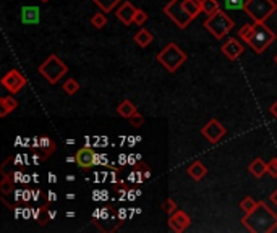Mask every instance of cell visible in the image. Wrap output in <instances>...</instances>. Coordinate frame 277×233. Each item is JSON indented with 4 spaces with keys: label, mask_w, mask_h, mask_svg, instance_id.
I'll list each match as a JSON object with an SVG mask.
<instances>
[{
    "label": "cell",
    "mask_w": 277,
    "mask_h": 233,
    "mask_svg": "<svg viewBox=\"0 0 277 233\" xmlns=\"http://www.w3.org/2000/svg\"><path fill=\"white\" fill-rule=\"evenodd\" d=\"M41 20V13L38 6L26 5L22 8V23L23 24H36Z\"/></svg>",
    "instance_id": "5bb4252c"
},
{
    "label": "cell",
    "mask_w": 277,
    "mask_h": 233,
    "mask_svg": "<svg viewBox=\"0 0 277 233\" xmlns=\"http://www.w3.org/2000/svg\"><path fill=\"white\" fill-rule=\"evenodd\" d=\"M130 125L131 126H135V128H140V126H143V123H144V118H143V115H140V114H135V115H131L130 116Z\"/></svg>",
    "instance_id": "4dcf8cb0"
},
{
    "label": "cell",
    "mask_w": 277,
    "mask_h": 233,
    "mask_svg": "<svg viewBox=\"0 0 277 233\" xmlns=\"http://www.w3.org/2000/svg\"><path fill=\"white\" fill-rule=\"evenodd\" d=\"M133 40L135 42L140 46V47H143V49H146V47L154 40V38H152V34L146 30V28H141L140 31H138L135 36H133Z\"/></svg>",
    "instance_id": "d6986e66"
},
{
    "label": "cell",
    "mask_w": 277,
    "mask_h": 233,
    "mask_svg": "<svg viewBox=\"0 0 277 233\" xmlns=\"http://www.w3.org/2000/svg\"><path fill=\"white\" fill-rule=\"evenodd\" d=\"M220 8L217 0H203V13L207 16L214 15L217 10Z\"/></svg>",
    "instance_id": "7402d4cb"
},
{
    "label": "cell",
    "mask_w": 277,
    "mask_h": 233,
    "mask_svg": "<svg viewBox=\"0 0 277 233\" xmlns=\"http://www.w3.org/2000/svg\"><path fill=\"white\" fill-rule=\"evenodd\" d=\"M148 13L144 12V10H141V8H138L136 10V15H135V24H138V26H143L144 23L148 22Z\"/></svg>",
    "instance_id": "f1b7e54d"
},
{
    "label": "cell",
    "mask_w": 277,
    "mask_h": 233,
    "mask_svg": "<svg viewBox=\"0 0 277 233\" xmlns=\"http://www.w3.org/2000/svg\"><path fill=\"white\" fill-rule=\"evenodd\" d=\"M18 107V100L13 96H4L0 99V116H7L10 112H13Z\"/></svg>",
    "instance_id": "e0dca14e"
},
{
    "label": "cell",
    "mask_w": 277,
    "mask_h": 233,
    "mask_svg": "<svg viewBox=\"0 0 277 233\" xmlns=\"http://www.w3.org/2000/svg\"><path fill=\"white\" fill-rule=\"evenodd\" d=\"M269 201L277 206V190H274L272 193H271V196H269Z\"/></svg>",
    "instance_id": "d6a6232c"
},
{
    "label": "cell",
    "mask_w": 277,
    "mask_h": 233,
    "mask_svg": "<svg viewBox=\"0 0 277 233\" xmlns=\"http://www.w3.org/2000/svg\"><path fill=\"white\" fill-rule=\"evenodd\" d=\"M243 10L253 22L266 23V20L275 13L277 4L275 0H246Z\"/></svg>",
    "instance_id": "5b68a950"
},
{
    "label": "cell",
    "mask_w": 277,
    "mask_h": 233,
    "mask_svg": "<svg viewBox=\"0 0 277 233\" xmlns=\"http://www.w3.org/2000/svg\"><path fill=\"white\" fill-rule=\"evenodd\" d=\"M269 110H271V114L275 116V118H277V100L274 102V104L271 106V108H269Z\"/></svg>",
    "instance_id": "836d02e7"
},
{
    "label": "cell",
    "mask_w": 277,
    "mask_h": 233,
    "mask_svg": "<svg viewBox=\"0 0 277 233\" xmlns=\"http://www.w3.org/2000/svg\"><path fill=\"white\" fill-rule=\"evenodd\" d=\"M251 31H253V24H243V26L240 28V31H238V38L246 42V39L250 38Z\"/></svg>",
    "instance_id": "f546056e"
},
{
    "label": "cell",
    "mask_w": 277,
    "mask_h": 233,
    "mask_svg": "<svg viewBox=\"0 0 277 233\" xmlns=\"http://www.w3.org/2000/svg\"><path fill=\"white\" fill-rule=\"evenodd\" d=\"M275 2H277V0H275Z\"/></svg>",
    "instance_id": "8d00e7d4"
},
{
    "label": "cell",
    "mask_w": 277,
    "mask_h": 233,
    "mask_svg": "<svg viewBox=\"0 0 277 233\" xmlns=\"http://www.w3.org/2000/svg\"><path fill=\"white\" fill-rule=\"evenodd\" d=\"M241 225L251 233H272L277 230V214L264 201H259L250 214L241 218Z\"/></svg>",
    "instance_id": "6da1fadb"
},
{
    "label": "cell",
    "mask_w": 277,
    "mask_h": 233,
    "mask_svg": "<svg viewBox=\"0 0 277 233\" xmlns=\"http://www.w3.org/2000/svg\"><path fill=\"white\" fill-rule=\"evenodd\" d=\"M233 26H235V22L220 8L214 13V15L207 16L206 22H204V28L219 40L224 39L227 34L233 30Z\"/></svg>",
    "instance_id": "277c9868"
},
{
    "label": "cell",
    "mask_w": 277,
    "mask_h": 233,
    "mask_svg": "<svg viewBox=\"0 0 277 233\" xmlns=\"http://www.w3.org/2000/svg\"><path fill=\"white\" fill-rule=\"evenodd\" d=\"M164 13L167 15L172 22H174L180 30H185L193 18L185 8V0H170V2L164 6Z\"/></svg>",
    "instance_id": "52a82bcc"
},
{
    "label": "cell",
    "mask_w": 277,
    "mask_h": 233,
    "mask_svg": "<svg viewBox=\"0 0 277 233\" xmlns=\"http://www.w3.org/2000/svg\"><path fill=\"white\" fill-rule=\"evenodd\" d=\"M274 62H275V65H277V54H275V57H274Z\"/></svg>",
    "instance_id": "e575fe53"
},
{
    "label": "cell",
    "mask_w": 277,
    "mask_h": 233,
    "mask_svg": "<svg viewBox=\"0 0 277 233\" xmlns=\"http://www.w3.org/2000/svg\"><path fill=\"white\" fill-rule=\"evenodd\" d=\"M0 191H2L5 196H9L10 193H13V182H12V178L7 175V174L4 176L2 183H0Z\"/></svg>",
    "instance_id": "4316f807"
},
{
    "label": "cell",
    "mask_w": 277,
    "mask_h": 233,
    "mask_svg": "<svg viewBox=\"0 0 277 233\" xmlns=\"http://www.w3.org/2000/svg\"><path fill=\"white\" fill-rule=\"evenodd\" d=\"M2 86H4L9 92L17 94V92H20V91H22V89L26 86V78L22 74V72L17 70V68H13V70L7 72V73L4 74V78H2Z\"/></svg>",
    "instance_id": "ba28073f"
},
{
    "label": "cell",
    "mask_w": 277,
    "mask_h": 233,
    "mask_svg": "<svg viewBox=\"0 0 277 233\" xmlns=\"http://www.w3.org/2000/svg\"><path fill=\"white\" fill-rule=\"evenodd\" d=\"M246 0H224L227 10H243Z\"/></svg>",
    "instance_id": "83f0119b"
},
{
    "label": "cell",
    "mask_w": 277,
    "mask_h": 233,
    "mask_svg": "<svg viewBox=\"0 0 277 233\" xmlns=\"http://www.w3.org/2000/svg\"><path fill=\"white\" fill-rule=\"evenodd\" d=\"M41 2H49V0H41Z\"/></svg>",
    "instance_id": "d590c367"
},
{
    "label": "cell",
    "mask_w": 277,
    "mask_h": 233,
    "mask_svg": "<svg viewBox=\"0 0 277 233\" xmlns=\"http://www.w3.org/2000/svg\"><path fill=\"white\" fill-rule=\"evenodd\" d=\"M93 2L98 5L104 13H109V12H112L120 2H123V0H93Z\"/></svg>",
    "instance_id": "44dd1931"
},
{
    "label": "cell",
    "mask_w": 277,
    "mask_h": 233,
    "mask_svg": "<svg viewBox=\"0 0 277 233\" xmlns=\"http://www.w3.org/2000/svg\"><path fill=\"white\" fill-rule=\"evenodd\" d=\"M38 70L51 84H57L59 81L68 73V66L59 58V56L52 54V56H49L43 64L39 65Z\"/></svg>",
    "instance_id": "8992f818"
},
{
    "label": "cell",
    "mask_w": 277,
    "mask_h": 233,
    "mask_svg": "<svg viewBox=\"0 0 277 233\" xmlns=\"http://www.w3.org/2000/svg\"><path fill=\"white\" fill-rule=\"evenodd\" d=\"M75 162L78 164L81 168H89L96 164V154L91 148H81L75 156Z\"/></svg>",
    "instance_id": "4fadbf2b"
},
{
    "label": "cell",
    "mask_w": 277,
    "mask_h": 233,
    "mask_svg": "<svg viewBox=\"0 0 277 233\" xmlns=\"http://www.w3.org/2000/svg\"><path fill=\"white\" fill-rule=\"evenodd\" d=\"M78 91H80V83H78V81H76L75 78H70V80L65 81V84H64V92H67L68 96H75Z\"/></svg>",
    "instance_id": "cb8c5ba5"
},
{
    "label": "cell",
    "mask_w": 277,
    "mask_h": 233,
    "mask_svg": "<svg viewBox=\"0 0 277 233\" xmlns=\"http://www.w3.org/2000/svg\"><path fill=\"white\" fill-rule=\"evenodd\" d=\"M220 50H222V54L228 60L233 62L243 54V46H241L240 40H237L235 38H228L222 44V47H220Z\"/></svg>",
    "instance_id": "8fae6325"
},
{
    "label": "cell",
    "mask_w": 277,
    "mask_h": 233,
    "mask_svg": "<svg viewBox=\"0 0 277 233\" xmlns=\"http://www.w3.org/2000/svg\"><path fill=\"white\" fill-rule=\"evenodd\" d=\"M186 54L180 49L175 42H169L164 49L157 54V62L161 64L169 73H175L180 66L186 62Z\"/></svg>",
    "instance_id": "3957f363"
},
{
    "label": "cell",
    "mask_w": 277,
    "mask_h": 233,
    "mask_svg": "<svg viewBox=\"0 0 277 233\" xmlns=\"http://www.w3.org/2000/svg\"><path fill=\"white\" fill-rule=\"evenodd\" d=\"M267 174L272 178H277V157L272 159L271 162H267Z\"/></svg>",
    "instance_id": "1f68e13d"
},
{
    "label": "cell",
    "mask_w": 277,
    "mask_h": 233,
    "mask_svg": "<svg viewBox=\"0 0 277 233\" xmlns=\"http://www.w3.org/2000/svg\"><path fill=\"white\" fill-rule=\"evenodd\" d=\"M161 209H162V212H165V214H167V216H170V214H174V212H175L178 208H177L175 200H172V198H167V200H165V201H162Z\"/></svg>",
    "instance_id": "484cf974"
},
{
    "label": "cell",
    "mask_w": 277,
    "mask_h": 233,
    "mask_svg": "<svg viewBox=\"0 0 277 233\" xmlns=\"http://www.w3.org/2000/svg\"><path fill=\"white\" fill-rule=\"evenodd\" d=\"M136 10L138 8L131 2H122V5L117 8V18H119L125 26H130L135 23Z\"/></svg>",
    "instance_id": "7c38bea8"
},
{
    "label": "cell",
    "mask_w": 277,
    "mask_h": 233,
    "mask_svg": "<svg viewBox=\"0 0 277 233\" xmlns=\"http://www.w3.org/2000/svg\"><path fill=\"white\" fill-rule=\"evenodd\" d=\"M186 174H188L195 182H199L207 175V168H206V166L203 162L195 160L188 168H186Z\"/></svg>",
    "instance_id": "9a60e30c"
},
{
    "label": "cell",
    "mask_w": 277,
    "mask_h": 233,
    "mask_svg": "<svg viewBox=\"0 0 277 233\" xmlns=\"http://www.w3.org/2000/svg\"><path fill=\"white\" fill-rule=\"evenodd\" d=\"M138 110H136V106L133 104L131 100L125 99L122 100L119 106H117V114H119L120 116H123V118H130L131 115H135Z\"/></svg>",
    "instance_id": "ac0fdd59"
},
{
    "label": "cell",
    "mask_w": 277,
    "mask_h": 233,
    "mask_svg": "<svg viewBox=\"0 0 277 233\" xmlns=\"http://www.w3.org/2000/svg\"><path fill=\"white\" fill-rule=\"evenodd\" d=\"M201 134L211 142V144H217V142L227 134V130L222 123H219L216 118H212L201 128Z\"/></svg>",
    "instance_id": "9c48e42d"
},
{
    "label": "cell",
    "mask_w": 277,
    "mask_h": 233,
    "mask_svg": "<svg viewBox=\"0 0 277 233\" xmlns=\"http://www.w3.org/2000/svg\"><path fill=\"white\" fill-rule=\"evenodd\" d=\"M185 8L195 20L203 12V0H185Z\"/></svg>",
    "instance_id": "ffe728a7"
},
{
    "label": "cell",
    "mask_w": 277,
    "mask_h": 233,
    "mask_svg": "<svg viewBox=\"0 0 277 233\" xmlns=\"http://www.w3.org/2000/svg\"><path fill=\"white\" fill-rule=\"evenodd\" d=\"M167 225H169V228L172 232H175V233H183L188 230V227L191 225V218L190 216L186 214L185 210H180L177 209L174 214H170L169 218H167Z\"/></svg>",
    "instance_id": "30bf717a"
},
{
    "label": "cell",
    "mask_w": 277,
    "mask_h": 233,
    "mask_svg": "<svg viewBox=\"0 0 277 233\" xmlns=\"http://www.w3.org/2000/svg\"><path fill=\"white\" fill-rule=\"evenodd\" d=\"M91 24L94 26L96 30H102L104 26L107 24V16L106 13L101 12V13H94L93 18H91Z\"/></svg>",
    "instance_id": "603a6c76"
},
{
    "label": "cell",
    "mask_w": 277,
    "mask_h": 233,
    "mask_svg": "<svg viewBox=\"0 0 277 233\" xmlns=\"http://www.w3.org/2000/svg\"><path fill=\"white\" fill-rule=\"evenodd\" d=\"M248 170H250V174L254 178H261L267 174V164L262 159H259V157H256V159L251 160L250 166H248Z\"/></svg>",
    "instance_id": "2e32d148"
},
{
    "label": "cell",
    "mask_w": 277,
    "mask_h": 233,
    "mask_svg": "<svg viewBox=\"0 0 277 233\" xmlns=\"http://www.w3.org/2000/svg\"><path fill=\"white\" fill-rule=\"evenodd\" d=\"M275 39H277L275 32L269 28L266 23L254 22L253 31L250 34V38L246 39V44L250 46L256 54H262Z\"/></svg>",
    "instance_id": "7a4b0ae2"
},
{
    "label": "cell",
    "mask_w": 277,
    "mask_h": 233,
    "mask_svg": "<svg viewBox=\"0 0 277 233\" xmlns=\"http://www.w3.org/2000/svg\"><path fill=\"white\" fill-rule=\"evenodd\" d=\"M256 202L251 196H246V198H243V200L240 201V209L245 212V214H250V212L256 208Z\"/></svg>",
    "instance_id": "d4e9b609"
}]
</instances>
